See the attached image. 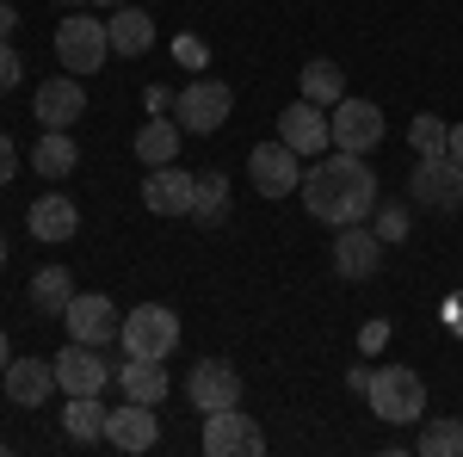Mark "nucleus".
Here are the masks:
<instances>
[{
  "label": "nucleus",
  "mask_w": 463,
  "mask_h": 457,
  "mask_svg": "<svg viewBox=\"0 0 463 457\" xmlns=\"http://www.w3.org/2000/svg\"><path fill=\"white\" fill-rule=\"evenodd\" d=\"M303 211L327 223V229H346V223H364L377 216V174L364 167V155H316V167H303Z\"/></svg>",
  "instance_id": "obj_1"
},
{
  "label": "nucleus",
  "mask_w": 463,
  "mask_h": 457,
  "mask_svg": "<svg viewBox=\"0 0 463 457\" xmlns=\"http://www.w3.org/2000/svg\"><path fill=\"white\" fill-rule=\"evenodd\" d=\"M371 414L390 426H408V421H427V384H420V371H408V365H377L371 371Z\"/></svg>",
  "instance_id": "obj_2"
},
{
  "label": "nucleus",
  "mask_w": 463,
  "mask_h": 457,
  "mask_svg": "<svg viewBox=\"0 0 463 457\" xmlns=\"http://www.w3.org/2000/svg\"><path fill=\"white\" fill-rule=\"evenodd\" d=\"M118 347H124V358H174L179 316L167 303H137V309L124 316V328H118Z\"/></svg>",
  "instance_id": "obj_3"
},
{
  "label": "nucleus",
  "mask_w": 463,
  "mask_h": 457,
  "mask_svg": "<svg viewBox=\"0 0 463 457\" xmlns=\"http://www.w3.org/2000/svg\"><path fill=\"white\" fill-rule=\"evenodd\" d=\"M229 111H235V93H229L222 81H211V74L185 81V87H179V100H174L179 130H192V137H216V130L229 124Z\"/></svg>",
  "instance_id": "obj_4"
},
{
  "label": "nucleus",
  "mask_w": 463,
  "mask_h": 457,
  "mask_svg": "<svg viewBox=\"0 0 463 457\" xmlns=\"http://www.w3.org/2000/svg\"><path fill=\"white\" fill-rule=\"evenodd\" d=\"M408 192H414L420 211L458 216L463 211V161H451V155H420V167H408Z\"/></svg>",
  "instance_id": "obj_5"
},
{
  "label": "nucleus",
  "mask_w": 463,
  "mask_h": 457,
  "mask_svg": "<svg viewBox=\"0 0 463 457\" xmlns=\"http://www.w3.org/2000/svg\"><path fill=\"white\" fill-rule=\"evenodd\" d=\"M111 56V37H106V19H93V13H69L62 25H56V62L69 74H93L106 69Z\"/></svg>",
  "instance_id": "obj_6"
},
{
  "label": "nucleus",
  "mask_w": 463,
  "mask_h": 457,
  "mask_svg": "<svg viewBox=\"0 0 463 457\" xmlns=\"http://www.w3.org/2000/svg\"><path fill=\"white\" fill-rule=\"evenodd\" d=\"M248 179H253V192H260V198H290V192L303 186V155H297L285 137L253 142V155H248Z\"/></svg>",
  "instance_id": "obj_7"
},
{
  "label": "nucleus",
  "mask_w": 463,
  "mask_h": 457,
  "mask_svg": "<svg viewBox=\"0 0 463 457\" xmlns=\"http://www.w3.org/2000/svg\"><path fill=\"white\" fill-rule=\"evenodd\" d=\"M185 402H192L198 414L241 408V371H235L229 358H204V365H192V377H185Z\"/></svg>",
  "instance_id": "obj_8"
},
{
  "label": "nucleus",
  "mask_w": 463,
  "mask_h": 457,
  "mask_svg": "<svg viewBox=\"0 0 463 457\" xmlns=\"http://www.w3.org/2000/svg\"><path fill=\"white\" fill-rule=\"evenodd\" d=\"M204 452L211 457H260L266 452V433L241 408H216V414H204Z\"/></svg>",
  "instance_id": "obj_9"
},
{
  "label": "nucleus",
  "mask_w": 463,
  "mask_h": 457,
  "mask_svg": "<svg viewBox=\"0 0 463 457\" xmlns=\"http://www.w3.org/2000/svg\"><path fill=\"white\" fill-rule=\"evenodd\" d=\"M327 130H334V148H346V155H371L377 142H383V111L371 106V100H340L334 118H327Z\"/></svg>",
  "instance_id": "obj_10"
},
{
  "label": "nucleus",
  "mask_w": 463,
  "mask_h": 457,
  "mask_svg": "<svg viewBox=\"0 0 463 457\" xmlns=\"http://www.w3.org/2000/svg\"><path fill=\"white\" fill-rule=\"evenodd\" d=\"M62 321H69V340H87V347H106V340H118V328H124L118 303L99 297V290H74Z\"/></svg>",
  "instance_id": "obj_11"
},
{
  "label": "nucleus",
  "mask_w": 463,
  "mask_h": 457,
  "mask_svg": "<svg viewBox=\"0 0 463 457\" xmlns=\"http://www.w3.org/2000/svg\"><path fill=\"white\" fill-rule=\"evenodd\" d=\"M111 371L118 365H106L99 347H87V340H69V347L56 352V389L62 395H99L111 384Z\"/></svg>",
  "instance_id": "obj_12"
},
{
  "label": "nucleus",
  "mask_w": 463,
  "mask_h": 457,
  "mask_svg": "<svg viewBox=\"0 0 463 457\" xmlns=\"http://www.w3.org/2000/svg\"><path fill=\"white\" fill-rule=\"evenodd\" d=\"M279 137L303 155V161H316V155H327L334 148V130H327V106H316V100H297V106L279 111Z\"/></svg>",
  "instance_id": "obj_13"
},
{
  "label": "nucleus",
  "mask_w": 463,
  "mask_h": 457,
  "mask_svg": "<svg viewBox=\"0 0 463 457\" xmlns=\"http://www.w3.org/2000/svg\"><path fill=\"white\" fill-rule=\"evenodd\" d=\"M32 111L43 130H74V118L87 111V87H80V74H56V81H43L32 93Z\"/></svg>",
  "instance_id": "obj_14"
},
{
  "label": "nucleus",
  "mask_w": 463,
  "mask_h": 457,
  "mask_svg": "<svg viewBox=\"0 0 463 457\" xmlns=\"http://www.w3.org/2000/svg\"><path fill=\"white\" fill-rule=\"evenodd\" d=\"M334 266H340V279H377V266H383V242H377V229H364V223H346V229H334Z\"/></svg>",
  "instance_id": "obj_15"
},
{
  "label": "nucleus",
  "mask_w": 463,
  "mask_h": 457,
  "mask_svg": "<svg viewBox=\"0 0 463 457\" xmlns=\"http://www.w3.org/2000/svg\"><path fill=\"white\" fill-rule=\"evenodd\" d=\"M155 439H161L155 402H130L124 395V408L106 414V445H118V452H155Z\"/></svg>",
  "instance_id": "obj_16"
},
{
  "label": "nucleus",
  "mask_w": 463,
  "mask_h": 457,
  "mask_svg": "<svg viewBox=\"0 0 463 457\" xmlns=\"http://www.w3.org/2000/svg\"><path fill=\"white\" fill-rule=\"evenodd\" d=\"M192 186H198V174H185V167H148L143 179V205L148 216H192Z\"/></svg>",
  "instance_id": "obj_17"
},
{
  "label": "nucleus",
  "mask_w": 463,
  "mask_h": 457,
  "mask_svg": "<svg viewBox=\"0 0 463 457\" xmlns=\"http://www.w3.org/2000/svg\"><path fill=\"white\" fill-rule=\"evenodd\" d=\"M0 384L13 395V408H43L50 402V389H56V358H13L6 371H0Z\"/></svg>",
  "instance_id": "obj_18"
},
{
  "label": "nucleus",
  "mask_w": 463,
  "mask_h": 457,
  "mask_svg": "<svg viewBox=\"0 0 463 457\" xmlns=\"http://www.w3.org/2000/svg\"><path fill=\"white\" fill-rule=\"evenodd\" d=\"M106 37H111L118 56H148V50H155V19H148L137 0H124V6H111Z\"/></svg>",
  "instance_id": "obj_19"
},
{
  "label": "nucleus",
  "mask_w": 463,
  "mask_h": 457,
  "mask_svg": "<svg viewBox=\"0 0 463 457\" xmlns=\"http://www.w3.org/2000/svg\"><path fill=\"white\" fill-rule=\"evenodd\" d=\"M25 229H32L37 242H69L74 229H80V211H74L62 192H43L32 205V216H25Z\"/></svg>",
  "instance_id": "obj_20"
},
{
  "label": "nucleus",
  "mask_w": 463,
  "mask_h": 457,
  "mask_svg": "<svg viewBox=\"0 0 463 457\" xmlns=\"http://www.w3.org/2000/svg\"><path fill=\"white\" fill-rule=\"evenodd\" d=\"M179 118H148L143 130H137V161L143 167H174L179 161Z\"/></svg>",
  "instance_id": "obj_21"
},
{
  "label": "nucleus",
  "mask_w": 463,
  "mask_h": 457,
  "mask_svg": "<svg viewBox=\"0 0 463 457\" xmlns=\"http://www.w3.org/2000/svg\"><path fill=\"white\" fill-rule=\"evenodd\" d=\"M118 384L130 402H167V358H124Z\"/></svg>",
  "instance_id": "obj_22"
},
{
  "label": "nucleus",
  "mask_w": 463,
  "mask_h": 457,
  "mask_svg": "<svg viewBox=\"0 0 463 457\" xmlns=\"http://www.w3.org/2000/svg\"><path fill=\"white\" fill-rule=\"evenodd\" d=\"M106 402L99 395H69V408H62V433H69L74 445H99L106 439Z\"/></svg>",
  "instance_id": "obj_23"
},
{
  "label": "nucleus",
  "mask_w": 463,
  "mask_h": 457,
  "mask_svg": "<svg viewBox=\"0 0 463 457\" xmlns=\"http://www.w3.org/2000/svg\"><path fill=\"white\" fill-rule=\"evenodd\" d=\"M32 167L43 179H69L74 167H80V148H74V137L69 130H43L37 137V148H32Z\"/></svg>",
  "instance_id": "obj_24"
},
{
  "label": "nucleus",
  "mask_w": 463,
  "mask_h": 457,
  "mask_svg": "<svg viewBox=\"0 0 463 457\" xmlns=\"http://www.w3.org/2000/svg\"><path fill=\"white\" fill-rule=\"evenodd\" d=\"M69 297H74L69 266H37V272H32V309H37V316H62Z\"/></svg>",
  "instance_id": "obj_25"
},
{
  "label": "nucleus",
  "mask_w": 463,
  "mask_h": 457,
  "mask_svg": "<svg viewBox=\"0 0 463 457\" xmlns=\"http://www.w3.org/2000/svg\"><path fill=\"white\" fill-rule=\"evenodd\" d=\"M303 100H316V106H340V100H346V69L327 62V56H316V62L303 69Z\"/></svg>",
  "instance_id": "obj_26"
},
{
  "label": "nucleus",
  "mask_w": 463,
  "mask_h": 457,
  "mask_svg": "<svg viewBox=\"0 0 463 457\" xmlns=\"http://www.w3.org/2000/svg\"><path fill=\"white\" fill-rule=\"evenodd\" d=\"M222 216H229V179L198 174V186H192V223H222Z\"/></svg>",
  "instance_id": "obj_27"
},
{
  "label": "nucleus",
  "mask_w": 463,
  "mask_h": 457,
  "mask_svg": "<svg viewBox=\"0 0 463 457\" xmlns=\"http://www.w3.org/2000/svg\"><path fill=\"white\" fill-rule=\"evenodd\" d=\"M420 457H463V421H420Z\"/></svg>",
  "instance_id": "obj_28"
},
{
  "label": "nucleus",
  "mask_w": 463,
  "mask_h": 457,
  "mask_svg": "<svg viewBox=\"0 0 463 457\" xmlns=\"http://www.w3.org/2000/svg\"><path fill=\"white\" fill-rule=\"evenodd\" d=\"M408 142H414V155H445V148H451V124L432 118V111H420L414 130H408Z\"/></svg>",
  "instance_id": "obj_29"
},
{
  "label": "nucleus",
  "mask_w": 463,
  "mask_h": 457,
  "mask_svg": "<svg viewBox=\"0 0 463 457\" xmlns=\"http://www.w3.org/2000/svg\"><path fill=\"white\" fill-rule=\"evenodd\" d=\"M402 235H408V211H402V205H383V211H377V242L390 247V242H402Z\"/></svg>",
  "instance_id": "obj_30"
},
{
  "label": "nucleus",
  "mask_w": 463,
  "mask_h": 457,
  "mask_svg": "<svg viewBox=\"0 0 463 457\" xmlns=\"http://www.w3.org/2000/svg\"><path fill=\"white\" fill-rule=\"evenodd\" d=\"M19 74H25V62H19V50L0 37V93H13L19 87Z\"/></svg>",
  "instance_id": "obj_31"
},
{
  "label": "nucleus",
  "mask_w": 463,
  "mask_h": 457,
  "mask_svg": "<svg viewBox=\"0 0 463 457\" xmlns=\"http://www.w3.org/2000/svg\"><path fill=\"white\" fill-rule=\"evenodd\" d=\"M358 347L383 352V347H390V321H364V328H358Z\"/></svg>",
  "instance_id": "obj_32"
},
{
  "label": "nucleus",
  "mask_w": 463,
  "mask_h": 457,
  "mask_svg": "<svg viewBox=\"0 0 463 457\" xmlns=\"http://www.w3.org/2000/svg\"><path fill=\"white\" fill-rule=\"evenodd\" d=\"M13 174H19V142H13V137H0V186H6Z\"/></svg>",
  "instance_id": "obj_33"
},
{
  "label": "nucleus",
  "mask_w": 463,
  "mask_h": 457,
  "mask_svg": "<svg viewBox=\"0 0 463 457\" xmlns=\"http://www.w3.org/2000/svg\"><path fill=\"white\" fill-rule=\"evenodd\" d=\"M179 62H192V69H198V62H204V43H198V37H179Z\"/></svg>",
  "instance_id": "obj_34"
},
{
  "label": "nucleus",
  "mask_w": 463,
  "mask_h": 457,
  "mask_svg": "<svg viewBox=\"0 0 463 457\" xmlns=\"http://www.w3.org/2000/svg\"><path fill=\"white\" fill-rule=\"evenodd\" d=\"M13 32H19V13H13V6L0 0V37H13Z\"/></svg>",
  "instance_id": "obj_35"
},
{
  "label": "nucleus",
  "mask_w": 463,
  "mask_h": 457,
  "mask_svg": "<svg viewBox=\"0 0 463 457\" xmlns=\"http://www.w3.org/2000/svg\"><path fill=\"white\" fill-rule=\"evenodd\" d=\"M451 161H463V124H451V148H445Z\"/></svg>",
  "instance_id": "obj_36"
},
{
  "label": "nucleus",
  "mask_w": 463,
  "mask_h": 457,
  "mask_svg": "<svg viewBox=\"0 0 463 457\" xmlns=\"http://www.w3.org/2000/svg\"><path fill=\"white\" fill-rule=\"evenodd\" d=\"M6 365H13V340L0 334V371H6Z\"/></svg>",
  "instance_id": "obj_37"
},
{
  "label": "nucleus",
  "mask_w": 463,
  "mask_h": 457,
  "mask_svg": "<svg viewBox=\"0 0 463 457\" xmlns=\"http://www.w3.org/2000/svg\"><path fill=\"white\" fill-rule=\"evenodd\" d=\"M87 6H106V13H111V6H124V0H87Z\"/></svg>",
  "instance_id": "obj_38"
},
{
  "label": "nucleus",
  "mask_w": 463,
  "mask_h": 457,
  "mask_svg": "<svg viewBox=\"0 0 463 457\" xmlns=\"http://www.w3.org/2000/svg\"><path fill=\"white\" fill-rule=\"evenodd\" d=\"M0 266H6V235H0Z\"/></svg>",
  "instance_id": "obj_39"
},
{
  "label": "nucleus",
  "mask_w": 463,
  "mask_h": 457,
  "mask_svg": "<svg viewBox=\"0 0 463 457\" xmlns=\"http://www.w3.org/2000/svg\"><path fill=\"white\" fill-rule=\"evenodd\" d=\"M0 457H6V445H0Z\"/></svg>",
  "instance_id": "obj_40"
}]
</instances>
